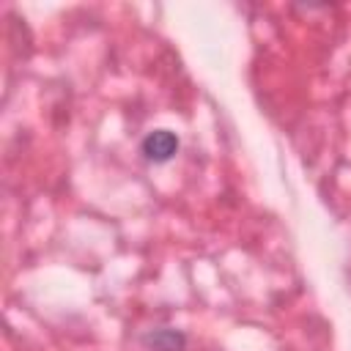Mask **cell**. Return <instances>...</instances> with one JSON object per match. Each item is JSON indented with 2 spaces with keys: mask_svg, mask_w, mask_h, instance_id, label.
<instances>
[{
  "mask_svg": "<svg viewBox=\"0 0 351 351\" xmlns=\"http://www.w3.org/2000/svg\"><path fill=\"white\" fill-rule=\"evenodd\" d=\"M178 151V137L170 129H154L143 140V154L154 162H167Z\"/></svg>",
  "mask_w": 351,
  "mask_h": 351,
  "instance_id": "cell-1",
  "label": "cell"
},
{
  "mask_svg": "<svg viewBox=\"0 0 351 351\" xmlns=\"http://www.w3.org/2000/svg\"><path fill=\"white\" fill-rule=\"evenodd\" d=\"M145 346H151L154 351H181L184 348V335L176 329H154L143 337Z\"/></svg>",
  "mask_w": 351,
  "mask_h": 351,
  "instance_id": "cell-2",
  "label": "cell"
}]
</instances>
